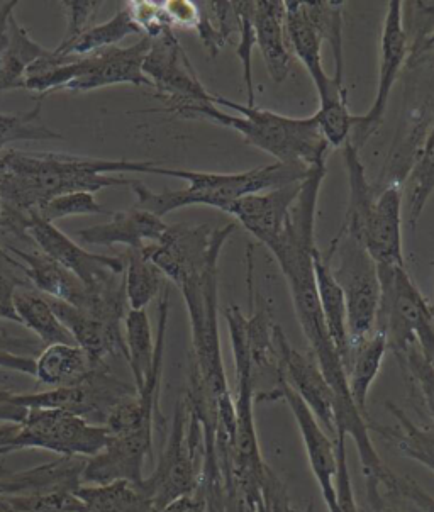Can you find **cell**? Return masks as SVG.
<instances>
[{
  "label": "cell",
  "instance_id": "obj_58",
  "mask_svg": "<svg viewBox=\"0 0 434 512\" xmlns=\"http://www.w3.org/2000/svg\"><path fill=\"white\" fill-rule=\"evenodd\" d=\"M0 512H21L16 511V509H12V507L7 506L4 502L0 501Z\"/></svg>",
  "mask_w": 434,
  "mask_h": 512
},
{
  "label": "cell",
  "instance_id": "obj_40",
  "mask_svg": "<svg viewBox=\"0 0 434 512\" xmlns=\"http://www.w3.org/2000/svg\"><path fill=\"white\" fill-rule=\"evenodd\" d=\"M63 140L41 121V102L26 114H0V155L16 141Z\"/></svg>",
  "mask_w": 434,
  "mask_h": 512
},
{
  "label": "cell",
  "instance_id": "obj_48",
  "mask_svg": "<svg viewBox=\"0 0 434 512\" xmlns=\"http://www.w3.org/2000/svg\"><path fill=\"white\" fill-rule=\"evenodd\" d=\"M124 7L128 9L129 16L143 36L156 38L163 31L172 29L163 12L162 2H126Z\"/></svg>",
  "mask_w": 434,
  "mask_h": 512
},
{
  "label": "cell",
  "instance_id": "obj_21",
  "mask_svg": "<svg viewBox=\"0 0 434 512\" xmlns=\"http://www.w3.org/2000/svg\"><path fill=\"white\" fill-rule=\"evenodd\" d=\"M285 36L289 50L299 58L318 90L319 102L348 97L346 87L336 84L333 77L324 70L321 55L323 39L309 17L306 2H285Z\"/></svg>",
  "mask_w": 434,
  "mask_h": 512
},
{
  "label": "cell",
  "instance_id": "obj_50",
  "mask_svg": "<svg viewBox=\"0 0 434 512\" xmlns=\"http://www.w3.org/2000/svg\"><path fill=\"white\" fill-rule=\"evenodd\" d=\"M163 12L172 29H195L199 24V6L189 0H168L162 2Z\"/></svg>",
  "mask_w": 434,
  "mask_h": 512
},
{
  "label": "cell",
  "instance_id": "obj_22",
  "mask_svg": "<svg viewBox=\"0 0 434 512\" xmlns=\"http://www.w3.org/2000/svg\"><path fill=\"white\" fill-rule=\"evenodd\" d=\"M301 185L302 180L277 189L246 195L240 201L234 202L226 214L233 216L253 238L267 246L282 233L285 221L289 218L290 207L297 199Z\"/></svg>",
  "mask_w": 434,
  "mask_h": 512
},
{
  "label": "cell",
  "instance_id": "obj_46",
  "mask_svg": "<svg viewBox=\"0 0 434 512\" xmlns=\"http://www.w3.org/2000/svg\"><path fill=\"white\" fill-rule=\"evenodd\" d=\"M101 212H106V209L101 202H97L94 194L72 192V194L58 195L55 199H51L36 214L48 223H55L58 219L82 216V214H101Z\"/></svg>",
  "mask_w": 434,
  "mask_h": 512
},
{
  "label": "cell",
  "instance_id": "obj_38",
  "mask_svg": "<svg viewBox=\"0 0 434 512\" xmlns=\"http://www.w3.org/2000/svg\"><path fill=\"white\" fill-rule=\"evenodd\" d=\"M307 12L312 23L318 29L319 36L328 41L333 50V80L340 87H345V41H343V24H345L346 2L336 0H312L306 2Z\"/></svg>",
  "mask_w": 434,
  "mask_h": 512
},
{
  "label": "cell",
  "instance_id": "obj_56",
  "mask_svg": "<svg viewBox=\"0 0 434 512\" xmlns=\"http://www.w3.org/2000/svg\"><path fill=\"white\" fill-rule=\"evenodd\" d=\"M423 63H434V36L431 38V41H429L428 46H426V50H424L414 62L409 63L407 67L414 68L418 67V65H423Z\"/></svg>",
  "mask_w": 434,
  "mask_h": 512
},
{
  "label": "cell",
  "instance_id": "obj_27",
  "mask_svg": "<svg viewBox=\"0 0 434 512\" xmlns=\"http://www.w3.org/2000/svg\"><path fill=\"white\" fill-rule=\"evenodd\" d=\"M50 53L38 45L28 29L12 14L4 33L0 34V92L24 89L26 75L34 63Z\"/></svg>",
  "mask_w": 434,
  "mask_h": 512
},
{
  "label": "cell",
  "instance_id": "obj_35",
  "mask_svg": "<svg viewBox=\"0 0 434 512\" xmlns=\"http://www.w3.org/2000/svg\"><path fill=\"white\" fill-rule=\"evenodd\" d=\"M124 343L128 350V365L133 373L134 387L136 392H141L155 360V338L146 309H129L124 319Z\"/></svg>",
  "mask_w": 434,
  "mask_h": 512
},
{
  "label": "cell",
  "instance_id": "obj_16",
  "mask_svg": "<svg viewBox=\"0 0 434 512\" xmlns=\"http://www.w3.org/2000/svg\"><path fill=\"white\" fill-rule=\"evenodd\" d=\"M250 316H246V345L250 353L251 380L255 389V404L280 401L287 384L280 363L277 333L280 326L272 319L265 304L256 306L250 299Z\"/></svg>",
  "mask_w": 434,
  "mask_h": 512
},
{
  "label": "cell",
  "instance_id": "obj_13",
  "mask_svg": "<svg viewBox=\"0 0 434 512\" xmlns=\"http://www.w3.org/2000/svg\"><path fill=\"white\" fill-rule=\"evenodd\" d=\"M134 394H138L134 385L131 387L117 379L106 365H101L75 384L36 394H11V399L26 409H60L89 423L97 421L99 426H104L109 412Z\"/></svg>",
  "mask_w": 434,
  "mask_h": 512
},
{
  "label": "cell",
  "instance_id": "obj_49",
  "mask_svg": "<svg viewBox=\"0 0 434 512\" xmlns=\"http://www.w3.org/2000/svg\"><path fill=\"white\" fill-rule=\"evenodd\" d=\"M102 4L104 2L101 0H65V2H60V6L63 7L65 16H67V31L62 39L63 45L78 38L85 29L90 28V23L97 16Z\"/></svg>",
  "mask_w": 434,
  "mask_h": 512
},
{
  "label": "cell",
  "instance_id": "obj_25",
  "mask_svg": "<svg viewBox=\"0 0 434 512\" xmlns=\"http://www.w3.org/2000/svg\"><path fill=\"white\" fill-rule=\"evenodd\" d=\"M85 460L62 457L56 462L29 468L24 472H7L0 479V496H29L56 490H75L82 484Z\"/></svg>",
  "mask_w": 434,
  "mask_h": 512
},
{
  "label": "cell",
  "instance_id": "obj_55",
  "mask_svg": "<svg viewBox=\"0 0 434 512\" xmlns=\"http://www.w3.org/2000/svg\"><path fill=\"white\" fill-rule=\"evenodd\" d=\"M17 6H19V2H4V4L0 6V34L4 33L7 21H9V17L14 14Z\"/></svg>",
  "mask_w": 434,
  "mask_h": 512
},
{
  "label": "cell",
  "instance_id": "obj_5",
  "mask_svg": "<svg viewBox=\"0 0 434 512\" xmlns=\"http://www.w3.org/2000/svg\"><path fill=\"white\" fill-rule=\"evenodd\" d=\"M150 45L151 38L141 36L126 48L114 46L82 58H62L50 50L29 68L24 90L38 94L36 101L43 102L53 92H90L112 85L151 87L143 72Z\"/></svg>",
  "mask_w": 434,
  "mask_h": 512
},
{
  "label": "cell",
  "instance_id": "obj_43",
  "mask_svg": "<svg viewBox=\"0 0 434 512\" xmlns=\"http://www.w3.org/2000/svg\"><path fill=\"white\" fill-rule=\"evenodd\" d=\"M33 285L26 277V267L0 246V319L19 324L14 295L17 290L31 289Z\"/></svg>",
  "mask_w": 434,
  "mask_h": 512
},
{
  "label": "cell",
  "instance_id": "obj_36",
  "mask_svg": "<svg viewBox=\"0 0 434 512\" xmlns=\"http://www.w3.org/2000/svg\"><path fill=\"white\" fill-rule=\"evenodd\" d=\"M126 272L124 285L128 297L129 309L141 311L148 304L162 295L165 289V275L162 270L151 262L145 253V248L126 251Z\"/></svg>",
  "mask_w": 434,
  "mask_h": 512
},
{
  "label": "cell",
  "instance_id": "obj_17",
  "mask_svg": "<svg viewBox=\"0 0 434 512\" xmlns=\"http://www.w3.org/2000/svg\"><path fill=\"white\" fill-rule=\"evenodd\" d=\"M153 458V429H138L128 435H109L106 446L95 457L85 460L82 484H109L128 480L140 485L143 468Z\"/></svg>",
  "mask_w": 434,
  "mask_h": 512
},
{
  "label": "cell",
  "instance_id": "obj_28",
  "mask_svg": "<svg viewBox=\"0 0 434 512\" xmlns=\"http://www.w3.org/2000/svg\"><path fill=\"white\" fill-rule=\"evenodd\" d=\"M387 411L397 419V426L368 424V429L387 441L402 457L421 463L434 474V426L414 423L401 407L385 402Z\"/></svg>",
  "mask_w": 434,
  "mask_h": 512
},
{
  "label": "cell",
  "instance_id": "obj_30",
  "mask_svg": "<svg viewBox=\"0 0 434 512\" xmlns=\"http://www.w3.org/2000/svg\"><path fill=\"white\" fill-rule=\"evenodd\" d=\"M314 277H316V289H318L319 306L323 311L324 323L331 340L340 351L343 363H346L350 353V336H348V323H346L345 294L329 270L328 263L324 262L319 248L314 253Z\"/></svg>",
  "mask_w": 434,
  "mask_h": 512
},
{
  "label": "cell",
  "instance_id": "obj_7",
  "mask_svg": "<svg viewBox=\"0 0 434 512\" xmlns=\"http://www.w3.org/2000/svg\"><path fill=\"white\" fill-rule=\"evenodd\" d=\"M204 429L184 399L173 414L167 445L150 477L140 487L153 507H163L180 497L194 496L201 487Z\"/></svg>",
  "mask_w": 434,
  "mask_h": 512
},
{
  "label": "cell",
  "instance_id": "obj_33",
  "mask_svg": "<svg viewBox=\"0 0 434 512\" xmlns=\"http://www.w3.org/2000/svg\"><path fill=\"white\" fill-rule=\"evenodd\" d=\"M75 496L84 502L87 512H146L153 507L140 485L128 480L80 485Z\"/></svg>",
  "mask_w": 434,
  "mask_h": 512
},
{
  "label": "cell",
  "instance_id": "obj_19",
  "mask_svg": "<svg viewBox=\"0 0 434 512\" xmlns=\"http://www.w3.org/2000/svg\"><path fill=\"white\" fill-rule=\"evenodd\" d=\"M358 241L380 267H406L402 251L401 185H385L380 190Z\"/></svg>",
  "mask_w": 434,
  "mask_h": 512
},
{
  "label": "cell",
  "instance_id": "obj_37",
  "mask_svg": "<svg viewBox=\"0 0 434 512\" xmlns=\"http://www.w3.org/2000/svg\"><path fill=\"white\" fill-rule=\"evenodd\" d=\"M404 185L407 194V221L409 228L416 231L424 207L434 194V123L409 168Z\"/></svg>",
  "mask_w": 434,
  "mask_h": 512
},
{
  "label": "cell",
  "instance_id": "obj_34",
  "mask_svg": "<svg viewBox=\"0 0 434 512\" xmlns=\"http://www.w3.org/2000/svg\"><path fill=\"white\" fill-rule=\"evenodd\" d=\"M133 34H141V31L133 23L128 9L123 6L107 23L90 26L78 38L65 45L60 43L53 51L62 58H82V56L92 55L95 51L114 48L123 39Z\"/></svg>",
  "mask_w": 434,
  "mask_h": 512
},
{
  "label": "cell",
  "instance_id": "obj_20",
  "mask_svg": "<svg viewBox=\"0 0 434 512\" xmlns=\"http://www.w3.org/2000/svg\"><path fill=\"white\" fill-rule=\"evenodd\" d=\"M280 401L289 404L294 414L295 423L301 433L302 443L306 448L307 460L311 465L312 474L316 477L323 501L328 512H338V497H336V475H338V455L336 443L329 438L318 419L309 411L301 397L285 384Z\"/></svg>",
  "mask_w": 434,
  "mask_h": 512
},
{
  "label": "cell",
  "instance_id": "obj_1",
  "mask_svg": "<svg viewBox=\"0 0 434 512\" xmlns=\"http://www.w3.org/2000/svg\"><path fill=\"white\" fill-rule=\"evenodd\" d=\"M326 177V167L312 168L302 180L301 190L290 207L289 218L282 233L268 243L275 260L289 285L295 316L301 324L302 333L309 343V350L318 362L321 372L331 385L334 394V416L336 431H343L357 445L365 479H379L387 470L379 453L373 446L367 418L358 411L351 399L346 379L345 363L334 345L324 323L319 306L316 277H314V253L316 245V216H318L319 194Z\"/></svg>",
  "mask_w": 434,
  "mask_h": 512
},
{
  "label": "cell",
  "instance_id": "obj_3",
  "mask_svg": "<svg viewBox=\"0 0 434 512\" xmlns=\"http://www.w3.org/2000/svg\"><path fill=\"white\" fill-rule=\"evenodd\" d=\"M163 111L234 129L248 145L272 156L275 162L306 170L326 163L331 150L314 116H284L256 106H243L219 95H214L211 102H170Z\"/></svg>",
  "mask_w": 434,
  "mask_h": 512
},
{
  "label": "cell",
  "instance_id": "obj_41",
  "mask_svg": "<svg viewBox=\"0 0 434 512\" xmlns=\"http://www.w3.org/2000/svg\"><path fill=\"white\" fill-rule=\"evenodd\" d=\"M402 31L409 65L426 50L434 36V2H402Z\"/></svg>",
  "mask_w": 434,
  "mask_h": 512
},
{
  "label": "cell",
  "instance_id": "obj_4",
  "mask_svg": "<svg viewBox=\"0 0 434 512\" xmlns=\"http://www.w3.org/2000/svg\"><path fill=\"white\" fill-rule=\"evenodd\" d=\"M307 173L309 170L306 168L279 162L236 173L195 172L184 168H170L168 177L187 180L189 185L185 189L155 192L141 180L133 179L129 190L136 197L138 209L151 212L163 219V216L170 212L192 206H206L228 212L234 202L240 201L246 195L301 182L306 179Z\"/></svg>",
  "mask_w": 434,
  "mask_h": 512
},
{
  "label": "cell",
  "instance_id": "obj_59",
  "mask_svg": "<svg viewBox=\"0 0 434 512\" xmlns=\"http://www.w3.org/2000/svg\"><path fill=\"white\" fill-rule=\"evenodd\" d=\"M431 307H433V312H434V304H433V306H431Z\"/></svg>",
  "mask_w": 434,
  "mask_h": 512
},
{
  "label": "cell",
  "instance_id": "obj_47",
  "mask_svg": "<svg viewBox=\"0 0 434 512\" xmlns=\"http://www.w3.org/2000/svg\"><path fill=\"white\" fill-rule=\"evenodd\" d=\"M382 494L389 499H406L412 506L418 507L421 512H434V499L429 496L421 485L409 477H399L390 470L384 482L379 485Z\"/></svg>",
  "mask_w": 434,
  "mask_h": 512
},
{
  "label": "cell",
  "instance_id": "obj_39",
  "mask_svg": "<svg viewBox=\"0 0 434 512\" xmlns=\"http://www.w3.org/2000/svg\"><path fill=\"white\" fill-rule=\"evenodd\" d=\"M197 6L201 16L195 31L211 56H217L231 36L240 34V16L234 2H197Z\"/></svg>",
  "mask_w": 434,
  "mask_h": 512
},
{
  "label": "cell",
  "instance_id": "obj_31",
  "mask_svg": "<svg viewBox=\"0 0 434 512\" xmlns=\"http://www.w3.org/2000/svg\"><path fill=\"white\" fill-rule=\"evenodd\" d=\"M34 363V377L39 384L51 385L55 389L75 384L97 368L80 346L63 343L46 346Z\"/></svg>",
  "mask_w": 434,
  "mask_h": 512
},
{
  "label": "cell",
  "instance_id": "obj_44",
  "mask_svg": "<svg viewBox=\"0 0 434 512\" xmlns=\"http://www.w3.org/2000/svg\"><path fill=\"white\" fill-rule=\"evenodd\" d=\"M0 501L21 512H87L73 490H56L29 496H0Z\"/></svg>",
  "mask_w": 434,
  "mask_h": 512
},
{
  "label": "cell",
  "instance_id": "obj_11",
  "mask_svg": "<svg viewBox=\"0 0 434 512\" xmlns=\"http://www.w3.org/2000/svg\"><path fill=\"white\" fill-rule=\"evenodd\" d=\"M236 228V223L224 226L168 224L162 240L145 246V253L162 270L165 279L179 285L192 273L219 262L224 246Z\"/></svg>",
  "mask_w": 434,
  "mask_h": 512
},
{
  "label": "cell",
  "instance_id": "obj_12",
  "mask_svg": "<svg viewBox=\"0 0 434 512\" xmlns=\"http://www.w3.org/2000/svg\"><path fill=\"white\" fill-rule=\"evenodd\" d=\"M380 309L377 329L394 355L418 345V334L434 323L433 307L414 284L406 267H380Z\"/></svg>",
  "mask_w": 434,
  "mask_h": 512
},
{
  "label": "cell",
  "instance_id": "obj_54",
  "mask_svg": "<svg viewBox=\"0 0 434 512\" xmlns=\"http://www.w3.org/2000/svg\"><path fill=\"white\" fill-rule=\"evenodd\" d=\"M418 346L426 360L434 367V323L428 324L426 328L419 331Z\"/></svg>",
  "mask_w": 434,
  "mask_h": 512
},
{
  "label": "cell",
  "instance_id": "obj_57",
  "mask_svg": "<svg viewBox=\"0 0 434 512\" xmlns=\"http://www.w3.org/2000/svg\"><path fill=\"white\" fill-rule=\"evenodd\" d=\"M17 428H19V424H0V448H2V446H6L7 443L14 438V435L17 433Z\"/></svg>",
  "mask_w": 434,
  "mask_h": 512
},
{
  "label": "cell",
  "instance_id": "obj_8",
  "mask_svg": "<svg viewBox=\"0 0 434 512\" xmlns=\"http://www.w3.org/2000/svg\"><path fill=\"white\" fill-rule=\"evenodd\" d=\"M321 255L345 294L348 336L350 346L355 345L377 329L382 294L379 265L360 241L343 231H338Z\"/></svg>",
  "mask_w": 434,
  "mask_h": 512
},
{
  "label": "cell",
  "instance_id": "obj_14",
  "mask_svg": "<svg viewBox=\"0 0 434 512\" xmlns=\"http://www.w3.org/2000/svg\"><path fill=\"white\" fill-rule=\"evenodd\" d=\"M143 72L163 104L214 101V94L202 85L173 29L151 38Z\"/></svg>",
  "mask_w": 434,
  "mask_h": 512
},
{
  "label": "cell",
  "instance_id": "obj_9",
  "mask_svg": "<svg viewBox=\"0 0 434 512\" xmlns=\"http://www.w3.org/2000/svg\"><path fill=\"white\" fill-rule=\"evenodd\" d=\"M109 431L106 426L92 424L60 409H28L23 423L0 457L21 450H48L60 457H95L106 446Z\"/></svg>",
  "mask_w": 434,
  "mask_h": 512
},
{
  "label": "cell",
  "instance_id": "obj_15",
  "mask_svg": "<svg viewBox=\"0 0 434 512\" xmlns=\"http://www.w3.org/2000/svg\"><path fill=\"white\" fill-rule=\"evenodd\" d=\"M406 65L407 43L402 31V2L392 0L385 9L384 26L380 34L379 82L375 99L363 116H357V123L353 128V133L358 136L357 143H353L357 148H362L363 143L384 123L390 94Z\"/></svg>",
  "mask_w": 434,
  "mask_h": 512
},
{
  "label": "cell",
  "instance_id": "obj_10",
  "mask_svg": "<svg viewBox=\"0 0 434 512\" xmlns=\"http://www.w3.org/2000/svg\"><path fill=\"white\" fill-rule=\"evenodd\" d=\"M2 238L33 241L41 253L50 256L53 262L62 265L82 280L87 287L109 284L126 272V258L121 256L95 255L78 245L55 224L39 218L38 214H28L17 219Z\"/></svg>",
  "mask_w": 434,
  "mask_h": 512
},
{
  "label": "cell",
  "instance_id": "obj_26",
  "mask_svg": "<svg viewBox=\"0 0 434 512\" xmlns=\"http://www.w3.org/2000/svg\"><path fill=\"white\" fill-rule=\"evenodd\" d=\"M256 46L262 51L268 73L275 84L289 77L292 67L287 36H285V2L258 0L253 12Z\"/></svg>",
  "mask_w": 434,
  "mask_h": 512
},
{
  "label": "cell",
  "instance_id": "obj_45",
  "mask_svg": "<svg viewBox=\"0 0 434 512\" xmlns=\"http://www.w3.org/2000/svg\"><path fill=\"white\" fill-rule=\"evenodd\" d=\"M238 16H240V41L236 55L243 65V80H245L246 104L248 107H255V87H253V67H251V56L256 46L255 28H253V12H255V0L253 2H234Z\"/></svg>",
  "mask_w": 434,
  "mask_h": 512
},
{
  "label": "cell",
  "instance_id": "obj_23",
  "mask_svg": "<svg viewBox=\"0 0 434 512\" xmlns=\"http://www.w3.org/2000/svg\"><path fill=\"white\" fill-rule=\"evenodd\" d=\"M107 223L95 224L75 233L82 245L114 246L123 245L128 250H140L162 240L168 224L151 212L143 209L112 212Z\"/></svg>",
  "mask_w": 434,
  "mask_h": 512
},
{
  "label": "cell",
  "instance_id": "obj_6",
  "mask_svg": "<svg viewBox=\"0 0 434 512\" xmlns=\"http://www.w3.org/2000/svg\"><path fill=\"white\" fill-rule=\"evenodd\" d=\"M219 262L192 273L177 287L189 312L192 334L190 370L199 377L214 402L231 394L224 370L219 333Z\"/></svg>",
  "mask_w": 434,
  "mask_h": 512
},
{
  "label": "cell",
  "instance_id": "obj_42",
  "mask_svg": "<svg viewBox=\"0 0 434 512\" xmlns=\"http://www.w3.org/2000/svg\"><path fill=\"white\" fill-rule=\"evenodd\" d=\"M404 370L412 389L418 390L423 406L426 407L431 424L434 426V367L426 360L418 345H412L399 355H394Z\"/></svg>",
  "mask_w": 434,
  "mask_h": 512
},
{
  "label": "cell",
  "instance_id": "obj_51",
  "mask_svg": "<svg viewBox=\"0 0 434 512\" xmlns=\"http://www.w3.org/2000/svg\"><path fill=\"white\" fill-rule=\"evenodd\" d=\"M263 497H265L267 512H299L295 511V507L290 502L289 492L282 484V480L275 475V472H270V475H268L267 485L263 489ZM304 512L316 511H314V506L311 504Z\"/></svg>",
  "mask_w": 434,
  "mask_h": 512
},
{
  "label": "cell",
  "instance_id": "obj_2",
  "mask_svg": "<svg viewBox=\"0 0 434 512\" xmlns=\"http://www.w3.org/2000/svg\"><path fill=\"white\" fill-rule=\"evenodd\" d=\"M160 163L146 160H101L65 153L6 150L0 155V219L36 214L51 199L72 192L128 189L124 173L158 175Z\"/></svg>",
  "mask_w": 434,
  "mask_h": 512
},
{
  "label": "cell",
  "instance_id": "obj_52",
  "mask_svg": "<svg viewBox=\"0 0 434 512\" xmlns=\"http://www.w3.org/2000/svg\"><path fill=\"white\" fill-rule=\"evenodd\" d=\"M146 512H207L204 497L197 492L194 496L180 497L177 501L170 502L167 506L151 507Z\"/></svg>",
  "mask_w": 434,
  "mask_h": 512
},
{
  "label": "cell",
  "instance_id": "obj_29",
  "mask_svg": "<svg viewBox=\"0 0 434 512\" xmlns=\"http://www.w3.org/2000/svg\"><path fill=\"white\" fill-rule=\"evenodd\" d=\"M387 351H389L387 338L379 329H375L365 340L350 346L348 360L345 363L348 389L355 406L365 418H367L368 392L379 375Z\"/></svg>",
  "mask_w": 434,
  "mask_h": 512
},
{
  "label": "cell",
  "instance_id": "obj_53",
  "mask_svg": "<svg viewBox=\"0 0 434 512\" xmlns=\"http://www.w3.org/2000/svg\"><path fill=\"white\" fill-rule=\"evenodd\" d=\"M12 392L0 390V421L2 423L21 424L28 414V409L12 402Z\"/></svg>",
  "mask_w": 434,
  "mask_h": 512
},
{
  "label": "cell",
  "instance_id": "obj_32",
  "mask_svg": "<svg viewBox=\"0 0 434 512\" xmlns=\"http://www.w3.org/2000/svg\"><path fill=\"white\" fill-rule=\"evenodd\" d=\"M14 307L19 324L31 329L43 345H75L72 334L68 333L55 311L51 309L45 295L31 289L17 290L14 295Z\"/></svg>",
  "mask_w": 434,
  "mask_h": 512
},
{
  "label": "cell",
  "instance_id": "obj_18",
  "mask_svg": "<svg viewBox=\"0 0 434 512\" xmlns=\"http://www.w3.org/2000/svg\"><path fill=\"white\" fill-rule=\"evenodd\" d=\"M277 345L285 382L309 407V411L318 419L324 431L328 435L336 436L333 389L321 372L318 362L311 353L304 355L290 345L282 328L277 333Z\"/></svg>",
  "mask_w": 434,
  "mask_h": 512
},
{
  "label": "cell",
  "instance_id": "obj_24",
  "mask_svg": "<svg viewBox=\"0 0 434 512\" xmlns=\"http://www.w3.org/2000/svg\"><path fill=\"white\" fill-rule=\"evenodd\" d=\"M46 301L50 302L51 309L55 311L68 333L72 334L75 345L87 353L92 365H106V357H123L128 362L123 329L109 328L99 319L92 318L87 312L80 311L67 302L58 301L53 297H46Z\"/></svg>",
  "mask_w": 434,
  "mask_h": 512
}]
</instances>
